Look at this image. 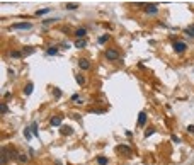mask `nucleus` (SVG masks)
<instances>
[{"instance_id":"2f4dec72","label":"nucleus","mask_w":194,"mask_h":165,"mask_svg":"<svg viewBox=\"0 0 194 165\" xmlns=\"http://www.w3.org/2000/svg\"><path fill=\"white\" fill-rule=\"evenodd\" d=\"M187 131H189V133H194V124H191V126H187Z\"/></svg>"},{"instance_id":"72a5a7b5","label":"nucleus","mask_w":194,"mask_h":165,"mask_svg":"<svg viewBox=\"0 0 194 165\" xmlns=\"http://www.w3.org/2000/svg\"><path fill=\"white\" fill-rule=\"evenodd\" d=\"M27 152H29V157H34V150H32V148H29Z\"/></svg>"},{"instance_id":"a878e982","label":"nucleus","mask_w":194,"mask_h":165,"mask_svg":"<svg viewBox=\"0 0 194 165\" xmlns=\"http://www.w3.org/2000/svg\"><path fill=\"white\" fill-rule=\"evenodd\" d=\"M153 133H155V128H148V130L145 131V138H148V136H152Z\"/></svg>"},{"instance_id":"cd10ccee","label":"nucleus","mask_w":194,"mask_h":165,"mask_svg":"<svg viewBox=\"0 0 194 165\" xmlns=\"http://www.w3.org/2000/svg\"><path fill=\"white\" fill-rule=\"evenodd\" d=\"M53 94H55V97H62V90L60 89H53Z\"/></svg>"},{"instance_id":"2eb2a0df","label":"nucleus","mask_w":194,"mask_h":165,"mask_svg":"<svg viewBox=\"0 0 194 165\" xmlns=\"http://www.w3.org/2000/svg\"><path fill=\"white\" fill-rule=\"evenodd\" d=\"M58 21H60V17H53V19H44V21H43V26H49V24L58 22Z\"/></svg>"},{"instance_id":"dca6fc26","label":"nucleus","mask_w":194,"mask_h":165,"mask_svg":"<svg viewBox=\"0 0 194 165\" xmlns=\"http://www.w3.org/2000/svg\"><path fill=\"white\" fill-rule=\"evenodd\" d=\"M60 131H62V135H72V133H73V130H72L70 126H62Z\"/></svg>"},{"instance_id":"1a4fd4ad","label":"nucleus","mask_w":194,"mask_h":165,"mask_svg":"<svg viewBox=\"0 0 194 165\" xmlns=\"http://www.w3.org/2000/svg\"><path fill=\"white\" fill-rule=\"evenodd\" d=\"M78 66H80V70H90V62L85 58H80L78 60Z\"/></svg>"},{"instance_id":"c85d7f7f","label":"nucleus","mask_w":194,"mask_h":165,"mask_svg":"<svg viewBox=\"0 0 194 165\" xmlns=\"http://www.w3.org/2000/svg\"><path fill=\"white\" fill-rule=\"evenodd\" d=\"M77 7H78L77 3H67V9L68 10H73V9H77Z\"/></svg>"},{"instance_id":"6ab92c4d","label":"nucleus","mask_w":194,"mask_h":165,"mask_svg":"<svg viewBox=\"0 0 194 165\" xmlns=\"http://www.w3.org/2000/svg\"><path fill=\"white\" fill-rule=\"evenodd\" d=\"M109 39H111V36H109V34H102V36H100L99 39H97V43H100V44H102V43L109 41Z\"/></svg>"},{"instance_id":"f257e3e1","label":"nucleus","mask_w":194,"mask_h":165,"mask_svg":"<svg viewBox=\"0 0 194 165\" xmlns=\"http://www.w3.org/2000/svg\"><path fill=\"white\" fill-rule=\"evenodd\" d=\"M104 56H106L109 62H116V60H119V51L114 49V48H109V49L104 51Z\"/></svg>"},{"instance_id":"b1692460","label":"nucleus","mask_w":194,"mask_h":165,"mask_svg":"<svg viewBox=\"0 0 194 165\" xmlns=\"http://www.w3.org/2000/svg\"><path fill=\"white\" fill-rule=\"evenodd\" d=\"M77 82H78V85H85V78H84V75H77Z\"/></svg>"},{"instance_id":"0eeeda50","label":"nucleus","mask_w":194,"mask_h":165,"mask_svg":"<svg viewBox=\"0 0 194 165\" xmlns=\"http://www.w3.org/2000/svg\"><path fill=\"white\" fill-rule=\"evenodd\" d=\"M62 121H63V117L62 116H53L51 119H49V124H51V126H55V128H62Z\"/></svg>"},{"instance_id":"a211bd4d","label":"nucleus","mask_w":194,"mask_h":165,"mask_svg":"<svg viewBox=\"0 0 194 165\" xmlns=\"http://www.w3.org/2000/svg\"><path fill=\"white\" fill-rule=\"evenodd\" d=\"M24 53L22 51H10V58H22Z\"/></svg>"},{"instance_id":"ddd939ff","label":"nucleus","mask_w":194,"mask_h":165,"mask_svg":"<svg viewBox=\"0 0 194 165\" xmlns=\"http://www.w3.org/2000/svg\"><path fill=\"white\" fill-rule=\"evenodd\" d=\"M49 12H51V9H48V7H44V9H39V10H36V12H34V16L41 17V16H46V14H49Z\"/></svg>"},{"instance_id":"aec40b11","label":"nucleus","mask_w":194,"mask_h":165,"mask_svg":"<svg viewBox=\"0 0 194 165\" xmlns=\"http://www.w3.org/2000/svg\"><path fill=\"white\" fill-rule=\"evenodd\" d=\"M34 51H36V49L32 48V46H26V48L22 49V53H24V55H32Z\"/></svg>"},{"instance_id":"9d476101","label":"nucleus","mask_w":194,"mask_h":165,"mask_svg":"<svg viewBox=\"0 0 194 165\" xmlns=\"http://www.w3.org/2000/svg\"><path fill=\"white\" fill-rule=\"evenodd\" d=\"M145 123H146V112H145V111H141V112L138 114V128L145 126Z\"/></svg>"},{"instance_id":"423d86ee","label":"nucleus","mask_w":194,"mask_h":165,"mask_svg":"<svg viewBox=\"0 0 194 165\" xmlns=\"http://www.w3.org/2000/svg\"><path fill=\"white\" fill-rule=\"evenodd\" d=\"M75 36H77V39H84L85 36H87V27H77L75 29Z\"/></svg>"},{"instance_id":"9b49d317","label":"nucleus","mask_w":194,"mask_h":165,"mask_svg":"<svg viewBox=\"0 0 194 165\" xmlns=\"http://www.w3.org/2000/svg\"><path fill=\"white\" fill-rule=\"evenodd\" d=\"M32 90H34V84H32V82H27L26 87H24V95H31Z\"/></svg>"},{"instance_id":"4be33fe9","label":"nucleus","mask_w":194,"mask_h":165,"mask_svg":"<svg viewBox=\"0 0 194 165\" xmlns=\"http://www.w3.org/2000/svg\"><path fill=\"white\" fill-rule=\"evenodd\" d=\"M31 131L34 133V136L38 138V136H39V131H38V123H32V124H31Z\"/></svg>"},{"instance_id":"7c9ffc66","label":"nucleus","mask_w":194,"mask_h":165,"mask_svg":"<svg viewBox=\"0 0 194 165\" xmlns=\"http://www.w3.org/2000/svg\"><path fill=\"white\" fill-rule=\"evenodd\" d=\"M170 138H172V141H174V143H181V140H179V138H177V136H175V135H172Z\"/></svg>"},{"instance_id":"39448f33","label":"nucleus","mask_w":194,"mask_h":165,"mask_svg":"<svg viewBox=\"0 0 194 165\" xmlns=\"http://www.w3.org/2000/svg\"><path fill=\"white\" fill-rule=\"evenodd\" d=\"M10 29H32V24L31 22H17V24H14Z\"/></svg>"},{"instance_id":"20e7f679","label":"nucleus","mask_w":194,"mask_h":165,"mask_svg":"<svg viewBox=\"0 0 194 165\" xmlns=\"http://www.w3.org/2000/svg\"><path fill=\"white\" fill-rule=\"evenodd\" d=\"M10 150L9 148H2V158H0V163L2 165H5L7 162H9V158H10Z\"/></svg>"},{"instance_id":"393cba45","label":"nucleus","mask_w":194,"mask_h":165,"mask_svg":"<svg viewBox=\"0 0 194 165\" xmlns=\"http://www.w3.org/2000/svg\"><path fill=\"white\" fill-rule=\"evenodd\" d=\"M24 136H26V140H31V138H32V135H31V128H26V130H24Z\"/></svg>"},{"instance_id":"4468645a","label":"nucleus","mask_w":194,"mask_h":165,"mask_svg":"<svg viewBox=\"0 0 194 165\" xmlns=\"http://www.w3.org/2000/svg\"><path fill=\"white\" fill-rule=\"evenodd\" d=\"M56 53H58V48H56V46H49V48L46 49V56H55Z\"/></svg>"},{"instance_id":"6e6552de","label":"nucleus","mask_w":194,"mask_h":165,"mask_svg":"<svg viewBox=\"0 0 194 165\" xmlns=\"http://www.w3.org/2000/svg\"><path fill=\"white\" fill-rule=\"evenodd\" d=\"M116 152H119V153H123V155H131V148L126 145H118L116 146Z\"/></svg>"},{"instance_id":"7ed1b4c3","label":"nucleus","mask_w":194,"mask_h":165,"mask_svg":"<svg viewBox=\"0 0 194 165\" xmlns=\"http://www.w3.org/2000/svg\"><path fill=\"white\" fill-rule=\"evenodd\" d=\"M145 14L146 16H157L159 14V7L155 3H146L145 5Z\"/></svg>"},{"instance_id":"bb28decb","label":"nucleus","mask_w":194,"mask_h":165,"mask_svg":"<svg viewBox=\"0 0 194 165\" xmlns=\"http://www.w3.org/2000/svg\"><path fill=\"white\" fill-rule=\"evenodd\" d=\"M72 102H82V100H80V95H78V94H73V95H72Z\"/></svg>"},{"instance_id":"412c9836","label":"nucleus","mask_w":194,"mask_h":165,"mask_svg":"<svg viewBox=\"0 0 194 165\" xmlns=\"http://www.w3.org/2000/svg\"><path fill=\"white\" fill-rule=\"evenodd\" d=\"M107 162H109V160H107L106 158V157H97V163H99V165H107Z\"/></svg>"},{"instance_id":"f3484780","label":"nucleus","mask_w":194,"mask_h":165,"mask_svg":"<svg viewBox=\"0 0 194 165\" xmlns=\"http://www.w3.org/2000/svg\"><path fill=\"white\" fill-rule=\"evenodd\" d=\"M186 34H187V36H191V38H194V24H191V26H189V27H186Z\"/></svg>"},{"instance_id":"5701e85b","label":"nucleus","mask_w":194,"mask_h":165,"mask_svg":"<svg viewBox=\"0 0 194 165\" xmlns=\"http://www.w3.org/2000/svg\"><path fill=\"white\" fill-rule=\"evenodd\" d=\"M19 162L27 163V162H29V157H27V155H22V153H21V155H19Z\"/></svg>"},{"instance_id":"f03ea898","label":"nucleus","mask_w":194,"mask_h":165,"mask_svg":"<svg viewBox=\"0 0 194 165\" xmlns=\"http://www.w3.org/2000/svg\"><path fill=\"white\" fill-rule=\"evenodd\" d=\"M172 48H174V51H175V53L182 55V53H184L186 49H187V44H186L184 41H177V39H175V41L172 43Z\"/></svg>"},{"instance_id":"c756f323","label":"nucleus","mask_w":194,"mask_h":165,"mask_svg":"<svg viewBox=\"0 0 194 165\" xmlns=\"http://www.w3.org/2000/svg\"><path fill=\"white\" fill-rule=\"evenodd\" d=\"M0 109H2V114H7V112H9V107H7V104H2V107H0Z\"/></svg>"},{"instance_id":"f8f14e48","label":"nucleus","mask_w":194,"mask_h":165,"mask_svg":"<svg viewBox=\"0 0 194 165\" xmlns=\"http://www.w3.org/2000/svg\"><path fill=\"white\" fill-rule=\"evenodd\" d=\"M73 44H75V48L82 49V48H85V46H87V39H77Z\"/></svg>"},{"instance_id":"473e14b6","label":"nucleus","mask_w":194,"mask_h":165,"mask_svg":"<svg viewBox=\"0 0 194 165\" xmlns=\"http://www.w3.org/2000/svg\"><path fill=\"white\" fill-rule=\"evenodd\" d=\"M62 31H63V33H65V34H68V33H70V27H63V29H62Z\"/></svg>"}]
</instances>
